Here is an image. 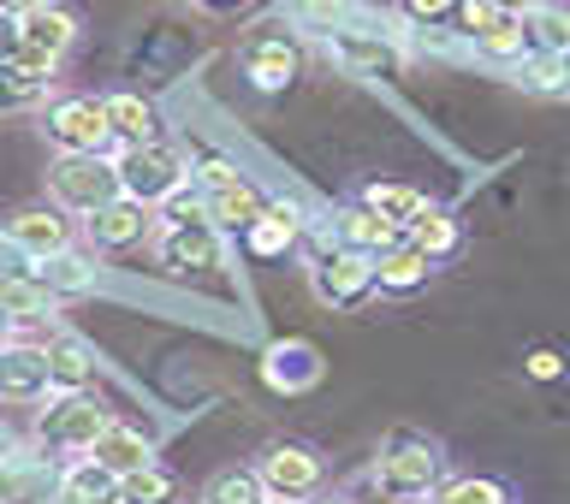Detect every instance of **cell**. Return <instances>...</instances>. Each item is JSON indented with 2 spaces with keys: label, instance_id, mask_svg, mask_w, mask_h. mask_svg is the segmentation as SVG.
Instances as JSON below:
<instances>
[{
  "label": "cell",
  "instance_id": "cell-21",
  "mask_svg": "<svg viewBox=\"0 0 570 504\" xmlns=\"http://www.w3.org/2000/svg\"><path fill=\"white\" fill-rule=\"evenodd\" d=\"M60 498H71V504H119V475L83 452L78 463H66Z\"/></svg>",
  "mask_w": 570,
  "mask_h": 504
},
{
  "label": "cell",
  "instance_id": "cell-43",
  "mask_svg": "<svg viewBox=\"0 0 570 504\" xmlns=\"http://www.w3.org/2000/svg\"><path fill=\"white\" fill-rule=\"evenodd\" d=\"M196 7H208V12H232V7H244V0H196Z\"/></svg>",
  "mask_w": 570,
  "mask_h": 504
},
{
  "label": "cell",
  "instance_id": "cell-33",
  "mask_svg": "<svg viewBox=\"0 0 570 504\" xmlns=\"http://www.w3.org/2000/svg\"><path fill=\"white\" fill-rule=\"evenodd\" d=\"M434 504H511V498H505V487H499V481H475V475H463V481H445Z\"/></svg>",
  "mask_w": 570,
  "mask_h": 504
},
{
  "label": "cell",
  "instance_id": "cell-14",
  "mask_svg": "<svg viewBox=\"0 0 570 504\" xmlns=\"http://www.w3.org/2000/svg\"><path fill=\"white\" fill-rule=\"evenodd\" d=\"M36 279L53 291V303L60 297H89V291H101V256L96 249L66 244V249H53V256L36 261Z\"/></svg>",
  "mask_w": 570,
  "mask_h": 504
},
{
  "label": "cell",
  "instance_id": "cell-36",
  "mask_svg": "<svg viewBox=\"0 0 570 504\" xmlns=\"http://www.w3.org/2000/svg\"><path fill=\"white\" fill-rule=\"evenodd\" d=\"M404 18H416V24H440V18H452L463 0H399Z\"/></svg>",
  "mask_w": 570,
  "mask_h": 504
},
{
  "label": "cell",
  "instance_id": "cell-41",
  "mask_svg": "<svg viewBox=\"0 0 570 504\" xmlns=\"http://www.w3.org/2000/svg\"><path fill=\"white\" fill-rule=\"evenodd\" d=\"M12 327H18V315L7 309V303H0V345H12Z\"/></svg>",
  "mask_w": 570,
  "mask_h": 504
},
{
  "label": "cell",
  "instance_id": "cell-18",
  "mask_svg": "<svg viewBox=\"0 0 570 504\" xmlns=\"http://www.w3.org/2000/svg\"><path fill=\"white\" fill-rule=\"evenodd\" d=\"M89 457L107 463L114 475H131V470H142V463H155V439L142 434L137 422H107L101 439L89 445Z\"/></svg>",
  "mask_w": 570,
  "mask_h": 504
},
{
  "label": "cell",
  "instance_id": "cell-27",
  "mask_svg": "<svg viewBox=\"0 0 570 504\" xmlns=\"http://www.w3.org/2000/svg\"><path fill=\"white\" fill-rule=\"evenodd\" d=\"M517 83L534 89V96H570V60H564V53L529 48L523 60H517Z\"/></svg>",
  "mask_w": 570,
  "mask_h": 504
},
{
  "label": "cell",
  "instance_id": "cell-12",
  "mask_svg": "<svg viewBox=\"0 0 570 504\" xmlns=\"http://www.w3.org/2000/svg\"><path fill=\"white\" fill-rule=\"evenodd\" d=\"M53 66L48 53L24 48L12 66H0V113H30V107H48V89H53Z\"/></svg>",
  "mask_w": 570,
  "mask_h": 504
},
{
  "label": "cell",
  "instance_id": "cell-28",
  "mask_svg": "<svg viewBox=\"0 0 570 504\" xmlns=\"http://www.w3.org/2000/svg\"><path fill=\"white\" fill-rule=\"evenodd\" d=\"M410 244L440 267L445 256H458V220H452V214H440V208H422L416 226H410Z\"/></svg>",
  "mask_w": 570,
  "mask_h": 504
},
{
  "label": "cell",
  "instance_id": "cell-19",
  "mask_svg": "<svg viewBox=\"0 0 570 504\" xmlns=\"http://www.w3.org/2000/svg\"><path fill=\"white\" fill-rule=\"evenodd\" d=\"M428 274H434V261H428L410 238H404V244H392L386 256H374V285H381L386 297H410V291H422Z\"/></svg>",
  "mask_w": 570,
  "mask_h": 504
},
{
  "label": "cell",
  "instance_id": "cell-32",
  "mask_svg": "<svg viewBox=\"0 0 570 504\" xmlns=\"http://www.w3.org/2000/svg\"><path fill=\"white\" fill-rule=\"evenodd\" d=\"M155 220L160 226H190V220H208V196L203 190H190V178L178 185L167 202H155Z\"/></svg>",
  "mask_w": 570,
  "mask_h": 504
},
{
  "label": "cell",
  "instance_id": "cell-26",
  "mask_svg": "<svg viewBox=\"0 0 570 504\" xmlns=\"http://www.w3.org/2000/svg\"><path fill=\"white\" fill-rule=\"evenodd\" d=\"M178 498H185V487L160 463H142V470L119 475V504H178Z\"/></svg>",
  "mask_w": 570,
  "mask_h": 504
},
{
  "label": "cell",
  "instance_id": "cell-10",
  "mask_svg": "<svg viewBox=\"0 0 570 504\" xmlns=\"http://www.w3.org/2000/svg\"><path fill=\"white\" fill-rule=\"evenodd\" d=\"M48 392V345H0V404H42Z\"/></svg>",
  "mask_w": 570,
  "mask_h": 504
},
{
  "label": "cell",
  "instance_id": "cell-13",
  "mask_svg": "<svg viewBox=\"0 0 570 504\" xmlns=\"http://www.w3.org/2000/svg\"><path fill=\"white\" fill-rule=\"evenodd\" d=\"M155 256H160V267H173V274H196V267H220V231H214V220L160 226Z\"/></svg>",
  "mask_w": 570,
  "mask_h": 504
},
{
  "label": "cell",
  "instance_id": "cell-9",
  "mask_svg": "<svg viewBox=\"0 0 570 504\" xmlns=\"http://www.w3.org/2000/svg\"><path fill=\"white\" fill-rule=\"evenodd\" d=\"M463 30H470V42L488 53V60H523L529 53L523 12H505V7H493V0H470V7H463Z\"/></svg>",
  "mask_w": 570,
  "mask_h": 504
},
{
  "label": "cell",
  "instance_id": "cell-20",
  "mask_svg": "<svg viewBox=\"0 0 570 504\" xmlns=\"http://www.w3.org/2000/svg\"><path fill=\"white\" fill-rule=\"evenodd\" d=\"M244 71L256 78V89H285L297 78V48L285 36H256L244 42Z\"/></svg>",
  "mask_w": 570,
  "mask_h": 504
},
{
  "label": "cell",
  "instance_id": "cell-2",
  "mask_svg": "<svg viewBox=\"0 0 570 504\" xmlns=\"http://www.w3.org/2000/svg\"><path fill=\"white\" fill-rule=\"evenodd\" d=\"M107 422H114V416L101 409L96 392H48V398H42V416H36V445L83 457L89 445L101 439Z\"/></svg>",
  "mask_w": 570,
  "mask_h": 504
},
{
  "label": "cell",
  "instance_id": "cell-38",
  "mask_svg": "<svg viewBox=\"0 0 570 504\" xmlns=\"http://www.w3.org/2000/svg\"><path fill=\"white\" fill-rule=\"evenodd\" d=\"M559 368H564L559 350H534V356H529V374H534V381H559Z\"/></svg>",
  "mask_w": 570,
  "mask_h": 504
},
{
  "label": "cell",
  "instance_id": "cell-45",
  "mask_svg": "<svg viewBox=\"0 0 570 504\" xmlns=\"http://www.w3.org/2000/svg\"><path fill=\"white\" fill-rule=\"evenodd\" d=\"M309 504H351V498H345V493H315Z\"/></svg>",
  "mask_w": 570,
  "mask_h": 504
},
{
  "label": "cell",
  "instance_id": "cell-8",
  "mask_svg": "<svg viewBox=\"0 0 570 504\" xmlns=\"http://www.w3.org/2000/svg\"><path fill=\"white\" fill-rule=\"evenodd\" d=\"M155 226H160V220H155V208H149V202H137V196H114L107 208L83 214V238H89V249H96V256H107V249H131V244H142Z\"/></svg>",
  "mask_w": 570,
  "mask_h": 504
},
{
  "label": "cell",
  "instance_id": "cell-34",
  "mask_svg": "<svg viewBox=\"0 0 570 504\" xmlns=\"http://www.w3.org/2000/svg\"><path fill=\"white\" fill-rule=\"evenodd\" d=\"M12 279H36V256H24V249L0 231V285H12Z\"/></svg>",
  "mask_w": 570,
  "mask_h": 504
},
{
  "label": "cell",
  "instance_id": "cell-1",
  "mask_svg": "<svg viewBox=\"0 0 570 504\" xmlns=\"http://www.w3.org/2000/svg\"><path fill=\"white\" fill-rule=\"evenodd\" d=\"M119 190V167L114 155H53L48 160V202L66 214H96L107 208Z\"/></svg>",
  "mask_w": 570,
  "mask_h": 504
},
{
  "label": "cell",
  "instance_id": "cell-25",
  "mask_svg": "<svg viewBox=\"0 0 570 504\" xmlns=\"http://www.w3.org/2000/svg\"><path fill=\"white\" fill-rule=\"evenodd\" d=\"M71 42H78V18H71L66 7H42V12L24 18V48L48 53V60H60Z\"/></svg>",
  "mask_w": 570,
  "mask_h": 504
},
{
  "label": "cell",
  "instance_id": "cell-15",
  "mask_svg": "<svg viewBox=\"0 0 570 504\" xmlns=\"http://www.w3.org/2000/svg\"><path fill=\"white\" fill-rule=\"evenodd\" d=\"M96 374H101V356H96L89 338H78V333L48 338V381H53V392H96Z\"/></svg>",
  "mask_w": 570,
  "mask_h": 504
},
{
  "label": "cell",
  "instance_id": "cell-24",
  "mask_svg": "<svg viewBox=\"0 0 570 504\" xmlns=\"http://www.w3.org/2000/svg\"><path fill=\"white\" fill-rule=\"evenodd\" d=\"M107 125H114V142H155L160 125H155V107L131 96V89H119V96H107Z\"/></svg>",
  "mask_w": 570,
  "mask_h": 504
},
{
  "label": "cell",
  "instance_id": "cell-29",
  "mask_svg": "<svg viewBox=\"0 0 570 504\" xmlns=\"http://www.w3.org/2000/svg\"><path fill=\"white\" fill-rule=\"evenodd\" d=\"M363 202L374 208V214H381V220H392V226H416V214L428 208V196L422 190H410V185H368L363 190Z\"/></svg>",
  "mask_w": 570,
  "mask_h": 504
},
{
  "label": "cell",
  "instance_id": "cell-17",
  "mask_svg": "<svg viewBox=\"0 0 570 504\" xmlns=\"http://www.w3.org/2000/svg\"><path fill=\"white\" fill-rule=\"evenodd\" d=\"M333 238L345 244V249H363V256H386V249H392V244H404L410 231H404V226H392V220H381V214L363 202V208L333 214Z\"/></svg>",
  "mask_w": 570,
  "mask_h": 504
},
{
  "label": "cell",
  "instance_id": "cell-37",
  "mask_svg": "<svg viewBox=\"0 0 570 504\" xmlns=\"http://www.w3.org/2000/svg\"><path fill=\"white\" fill-rule=\"evenodd\" d=\"M18 53H24V18L0 12V66H12Z\"/></svg>",
  "mask_w": 570,
  "mask_h": 504
},
{
  "label": "cell",
  "instance_id": "cell-40",
  "mask_svg": "<svg viewBox=\"0 0 570 504\" xmlns=\"http://www.w3.org/2000/svg\"><path fill=\"white\" fill-rule=\"evenodd\" d=\"M53 7V0H0V12H12V18H30V12H42Z\"/></svg>",
  "mask_w": 570,
  "mask_h": 504
},
{
  "label": "cell",
  "instance_id": "cell-31",
  "mask_svg": "<svg viewBox=\"0 0 570 504\" xmlns=\"http://www.w3.org/2000/svg\"><path fill=\"white\" fill-rule=\"evenodd\" d=\"M523 30H529V48H541V53H564V36H570V18L559 12V7H534V12H523Z\"/></svg>",
  "mask_w": 570,
  "mask_h": 504
},
{
  "label": "cell",
  "instance_id": "cell-11",
  "mask_svg": "<svg viewBox=\"0 0 570 504\" xmlns=\"http://www.w3.org/2000/svg\"><path fill=\"white\" fill-rule=\"evenodd\" d=\"M262 487H267V498L309 504L321 493V457L303 452V445H274V452L262 457Z\"/></svg>",
  "mask_w": 570,
  "mask_h": 504
},
{
  "label": "cell",
  "instance_id": "cell-4",
  "mask_svg": "<svg viewBox=\"0 0 570 504\" xmlns=\"http://www.w3.org/2000/svg\"><path fill=\"white\" fill-rule=\"evenodd\" d=\"M114 167H119V190L125 196H137V202H167V196L190 178L185 167V155L173 149V142H125V149L114 155Z\"/></svg>",
  "mask_w": 570,
  "mask_h": 504
},
{
  "label": "cell",
  "instance_id": "cell-16",
  "mask_svg": "<svg viewBox=\"0 0 570 504\" xmlns=\"http://www.w3.org/2000/svg\"><path fill=\"white\" fill-rule=\"evenodd\" d=\"M7 238L24 249V256H53V249H66L71 244V220H66V208H24V214H12L7 220Z\"/></svg>",
  "mask_w": 570,
  "mask_h": 504
},
{
  "label": "cell",
  "instance_id": "cell-39",
  "mask_svg": "<svg viewBox=\"0 0 570 504\" xmlns=\"http://www.w3.org/2000/svg\"><path fill=\"white\" fill-rule=\"evenodd\" d=\"M196 178H203L208 190H220V185H232V178H238V172H232L226 160H214V155H208V160H203V172H196Z\"/></svg>",
  "mask_w": 570,
  "mask_h": 504
},
{
  "label": "cell",
  "instance_id": "cell-6",
  "mask_svg": "<svg viewBox=\"0 0 570 504\" xmlns=\"http://www.w3.org/2000/svg\"><path fill=\"white\" fill-rule=\"evenodd\" d=\"M66 481V463L48 457V445H12L0 457V504H53Z\"/></svg>",
  "mask_w": 570,
  "mask_h": 504
},
{
  "label": "cell",
  "instance_id": "cell-7",
  "mask_svg": "<svg viewBox=\"0 0 570 504\" xmlns=\"http://www.w3.org/2000/svg\"><path fill=\"white\" fill-rule=\"evenodd\" d=\"M309 279H315V297L333 303V309H363V303L381 291L374 285V256H363V249H327L321 261H309Z\"/></svg>",
  "mask_w": 570,
  "mask_h": 504
},
{
  "label": "cell",
  "instance_id": "cell-35",
  "mask_svg": "<svg viewBox=\"0 0 570 504\" xmlns=\"http://www.w3.org/2000/svg\"><path fill=\"white\" fill-rule=\"evenodd\" d=\"M327 48L345 53V60H356V66H399V53H386V48H374V42H351V36H333Z\"/></svg>",
  "mask_w": 570,
  "mask_h": 504
},
{
  "label": "cell",
  "instance_id": "cell-47",
  "mask_svg": "<svg viewBox=\"0 0 570 504\" xmlns=\"http://www.w3.org/2000/svg\"><path fill=\"white\" fill-rule=\"evenodd\" d=\"M564 60H570V36H564Z\"/></svg>",
  "mask_w": 570,
  "mask_h": 504
},
{
  "label": "cell",
  "instance_id": "cell-46",
  "mask_svg": "<svg viewBox=\"0 0 570 504\" xmlns=\"http://www.w3.org/2000/svg\"><path fill=\"white\" fill-rule=\"evenodd\" d=\"M267 504H297V498H267Z\"/></svg>",
  "mask_w": 570,
  "mask_h": 504
},
{
  "label": "cell",
  "instance_id": "cell-30",
  "mask_svg": "<svg viewBox=\"0 0 570 504\" xmlns=\"http://www.w3.org/2000/svg\"><path fill=\"white\" fill-rule=\"evenodd\" d=\"M196 504H267V487H262V470H220L203 487Z\"/></svg>",
  "mask_w": 570,
  "mask_h": 504
},
{
  "label": "cell",
  "instance_id": "cell-23",
  "mask_svg": "<svg viewBox=\"0 0 570 504\" xmlns=\"http://www.w3.org/2000/svg\"><path fill=\"white\" fill-rule=\"evenodd\" d=\"M303 238V208L297 202H267L262 220L249 226V249L256 256H279V249H292Z\"/></svg>",
  "mask_w": 570,
  "mask_h": 504
},
{
  "label": "cell",
  "instance_id": "cell-3",
  "mask_svg": "<svg viewBox=\"0 0 570 504\" xmlns=\"http://www.w3.org/2000/svg\"><path fill=\"white\" fill-rule=\"evenodd\" d=\"M440 470H445V457L428 439L392 434V445L381 452V463H374V487H381V498H392V504H416V498H428L440 487Z\"/></svg>",
  "mask_w": 570,
  "mask_h": 504
},
{
  "label": "cell",
  "instance_id": "cell-22",
  "mask_svg": "<svg viewBox=\"0 0 570 504\" xmlns=\"http://www.w3.org/2000/svg\"><path fill=\"white\" fill-rule=\"evenodd\" d=\"M262 190L256 185H244V178H232V185H220V190H208V220L214 226H232V231H249L262 220Z\"/></svg>",
  "mask_w": 570,
  "mask_h": 504
},
{
  "label": "cell",
  "instance_id": "cell-42",
  "mask_svg": "<svg viewBox=\"0 0 570 504\" xmlns=\"http://www.w3.org/2000/svg\"><path fill=\"white\" fill-rule=\"evenodd\" d=\"M493 7H505V12H534L541 0H493Z\"/></svg>",
  "mask_w": 570,
  "mask_h": 504
},
{
  "label": "cell",
  "instance_id": "cell-44",
  "mask_svg": "<svg viewBox=\"0 0 570 504\" xmlns=\"http://www.w3.org/2000/svg\"><path fill=\"white\" fill-rule=\"evenodd\" d=\"M12 445H18V439H12V427H7V422H0V457H7V452H12Z\"/></svg>",
  "mask_w": 570,
  "mask_h": 504
},
{
  "label": "cell",
  "instance_id": "cell-5",
  "mask_svg": "<svg viewBox=\"0 0 570 504\" xmlns=\"http://www.w3.org/2000/svg\"><path fill=\"white\" fill-rule=\"evenodd\" d=\"M42 131L60 155H107L114 149V125H107V101L96 96H60L42 107Z\"/></svg>",
  "mask_w": 570,
  "mask_h": 504
}]
</instances>
